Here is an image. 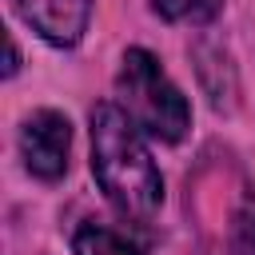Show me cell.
Segmentation results:
<instances>
[{
  "mask_svg": "<svg viewBox=\"0 0 255 255\" xmlns=\"http://www.w3.org/2000/svg\"><path fill=\"white\" fill-rule=\"evenodd\" d=\"M116 88H120L124 112L135 120V128H143V131H151L155 139H167V143L187 135V124H191L187 100L167 80V72L159 68V60L151 52L128 48L120 76H116Z\"/></svg>",
  "mask_w": 255,
  "mask_h": 255,
  "instance_id": "obj_2",
  "label": "cell"
},
{
  "mask_svg": "<svg viewBox=\"0 0 255 255\" xmlns=\"http://www.w3.org/2000/svg\"><path fill=\"white\" fill-rule=\"evenodd\" d=\"M92 171L104 195L131 219H147L163 203V179L151 163L147 143L139 139L135 120L116 108L100 104L92 112Z\"/></svg>",
  "mask_w": 255,
  "mask_h": 255,
  "instance_id": "obj_1",
  "label": "cell"
},
{
  "mask_svg": "<svg viewBox=\"0 0 255 255\" xmlns=\"http://www.w3.org/2000/svg\"><path fill=\"white\" fill-rule=\"evenodd\" d=\"M72 251L76 255H143L124 231H112L104 223H84L72 239Z\"/></svg>",
  "mask_w": 255,
  "mask_h": 255,
  "instance_id": "obj_5",
  "label": "cell"
},
{
  "mask_svg": "<svg viewBox=\"0 0 255 255\" xmlns=\"http://www.w3.org/2000/svg\"><path fill=\"white\" fill-rule=\"evenodd\" d=\"M151 4H155V12L163 20H191V24H199V20H211L223 0H151Z\"/></svg>",
  "mask_w": 255,
  "mask_h": 255,
  "instance_id": "obj_7",
  "label": "cell"
},
{
  "mask_svg": "<svg viewBox=\"0 0 255 255\" xmlns=\"http://www.w3.org/2000/svg\"><path fill=\"white\" fill-rule=\"evenodd\" d=\"M72 128L60 112H32L20 128V155L36 179H60L68 171Z\"/></svg>",
  "mask_w": 255,
  "mask_h": 255,
  "instance_id": "obj_3",
  "label": "cell"
},
{
  "mask_svg": "<svg viewBox=\"0 0 255 255\" xmlns=\"http://www.w3.org/2000/svg\"><path fill=\"white\" fill-rule=\"evenodd\" d=\"M227 243H231V255H255V195L247 191L231 215V227H227Z\"/></svg>",
  "mask_w": 255,
  "mask_h": 255,
  "instance_id": "obj_6",
  "label": "cell"
},
{
  "mask_svg": "<svg viewBox=\"0 0 255 255\" xmlns=\"http://www.w3.org/2000/svg\"><path fill=\"white\" fill-rule=\"evenodd\" d=\"M16 68H20V56H16V44L8 40V64H4V76H12Z\"/></svg>",
  "mask_w": 255,
  "mask_h": 255,
  "instance_id": "obj_8",
  "label": "cell"
},
{
  "mask_svg": "<svg viewBox=\"0 0 255 255\" xmlns=\"http://www.w3.org/2000/svg\"><path fill=\"white\" fill-rule=\"evenodd\" d=\"M16 16L40 32L48 44L56 48H72L84 28H88V12H92V0H12Z\"/></svg>",
  "mask_w": 255,
  "mask_h": 255,
  "instance_id": "obj_4",
  "label": "cell"
}]
</instances>
